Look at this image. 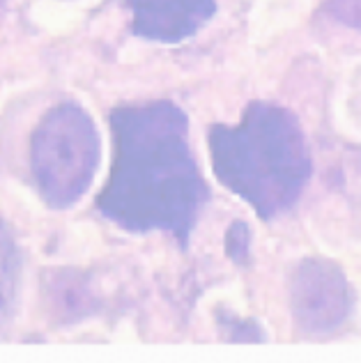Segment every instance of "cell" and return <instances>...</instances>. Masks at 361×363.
<instances>
[{
	"label": "cell",
	"mask_w": 361,
	"mask_h": 363,
	"mask_svg": "<svg viewBox=\"0 0 361 363\" xmlns=\"http://www.w3.org/2000/svg\"><path fill=\"white\" fill-rule=\"evenodd\" d=\"M327 12L336 21L361 30V0H327Z\"/></svg>",
	"instance_id": "obj_8"
},
{
	"label": "cell",
	"mask_w": 361,
	"mask_h": 363,
	"mask_svg": "<svg viewBox=\"0 0 361 363\" xmlns=\"http://www.w3.org/2000/svg\"><path fill=\"white\" fill-rule=\"evenodd\" d=\"M228 327V338L235 340V342H262L265 340V333L262 329L255 324L253 320H244V322H223Z\"/></svg>",
	"instance_id": "obj_9"
},
{
	"label": "cell",
	"mask_w": 361,
	"mask_h": 363,
	"mask_svg": "<svg viewBox=\"0 0 361 363\" xmlns=\"http://www.w3.org/2000/svg\"><path fill=\"white\" fill-rule=\"evenodd\" d=\"M249 246H251V233L246 223L237 221L228 228V235H226V253L231 260L235 262H244L246 255H249Z\"/></svg>",
	"instance_id": "obj_7"
},
{
	"label": "cell",
	"mask_w": 361,
	"mask_h": 363,
	"mask_svg": "<svg viewBox=\"0 0 361 363\" xmlns=\"http://www.w3.org/2000/svg\"><path fill=\"white\" fill-rule=\"evenodd\" d=\"M99 133L92 118L76 104L46 113L33 136V175L42 198L55 209L72 207L99 166Z\"/></svg>",
	"instance_id": "obj_3"
},
{
	"label": "cell",
	"mask_w": 361,
	"mask_h": 363,
	"mask_svg": "<svg viewBox=\"0 0 361 363\" xmlns=\"http://www.w3.org/2000/svg\"><path fill=\"white\" fill-rule=\"evenodd\" d=\"M136 35L177 44L196 35L216 12V0H127Z\"/></svg>",
	"instance_id": "obj_5"
},
{
	"label": "cell",
	"mask_w": 361,
	"mask_h": 363,
	"mask_svg": "<svg viewBox=\"0 0 361 363\" xmlns=\"http://www.w3.org/2000/svg\"><path fill=\"white\" fill-rule=\"evenodd\" d=\"M355 294L345 274L334 262L304 260L290 281V308L297 327L306 333H331L352 313Z\"/></svg>",
	"instance_id": "obj_4"
},
{
	"label": "cell",
	"mask_w": 361,
	"mask_h": 363,
	"mask_svg": "<svg viewBox=\"0 0 361 363\" xmlns=\"http://www.w3.org/2000/svg\"><path fill=\"white\" fill-rule=\"evenodd\" d=\"M18 272H21V260H18V248L12 233L0 223V324L9 320L18 292Z\"/></svg>",
	"instance_id": "obj_6"
},
{
	"label": "cell",
	"mask_w": 361,
	"mask_h": 363,
	"mask_svg": "<svg viewBox=\"0 0 361 363\" xmlns=\"http://www.w3.org/2000/svg\"><path fill=\"white\" fill-rule=\"evenodd\" d=\"M210 152L216 179L260 218L288 212L311 177L306 136L297 118L270 101L249 104L235 127H212Z\"/></svg>",
	"instance_id": "obj_2"
},
{
	"label": "cell",
	"mask_w": 361,
	"mask_h": 363,
	"mask_svg": "<svg viewBox=\"0 0 361 363\" xmlns=\"http://www.w3.org/2000/svg\"><path fill=\"white\" fill-rule=\"evenodd\" d=\"M116 159L99 209L131 233L166 230L187 246L210 191L189 147L187 116L170 101L111 116Z\"/></svg>",
	"instance_id": "obj_1"
}]
</instances>
